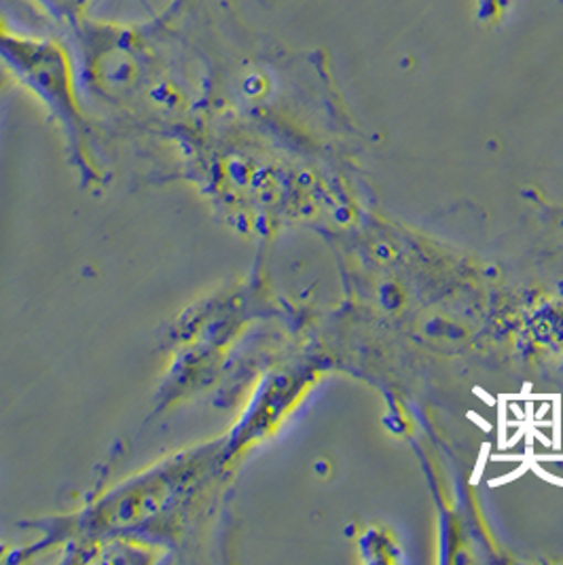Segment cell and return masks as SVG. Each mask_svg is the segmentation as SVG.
I'll use <instances>...</instances> for the list:
<instances>
[{
  "instance_id": "obj_3",
  "label": "cell",
  "mask_w": 563,
  "mask_h": 565,
  "mask_svg": "<svg viewBox=\"0 0 563 565\" xmlns=\"http://www.w3.org/2000/svg\"><path fill=\"white\" fill-rule=\"evenodd\" d=\"M45 18L62 26H78L92 0H30Z\"/></svg>"
},
{
  "instance_id": "obj_4",
  "label": "cell",
  "mask_w": 563,
  "mask_h": 565,
  "mask_svg": "<svg viewBox=\"0 0 563 565\" xmlns=\"http://www.w3.org/2000/svg\"><path fill=\"white\" fill-rule=\"evenodd\" d=\"M517 0H477L475 18L484 28H498L507 22Z\"/></svg>"
},
{
  "instance_id": "obj_1",
  "label": "cell",
  "mask_w": 563,
  "mask_h": 565,
  "mask_svg": "<svg viewBox=\"0 0 563 565\" xmlns=\"http://www.w3.org/2000/svg\"><path fill=\"white\" fill-rule=\"evenodd\" d=\"M227 462L225 438L172 454L75 513L36 521L39 539L24 548V559L62 546L71 551L103 546L177 551L184 536L198 527L202 514H208L210 489Z\"/></svg>"
},
{
  "instance_id": "obj_2",
  "label": "cell",
  "mask_w": 563,
  "mask_h": 565,
  "mask_svg": "<svg viewBox=\"0 0 563 565\" xmlns=\"http://www.w3.org/2000/svg\"><path fill=\"white\" fill-rule=\"evenodd\" d=\"M0 66L45 106L66 140L81 184H100L104 170L96 154V136L85 117L77 77L64 47L50 39L13 32L0 22Z\"/></svg>"
},
{
  "instance_id": "obj_5",
  "label": "cell",
  "mask_w": 563,
  "mask_h": 565,
  "mask_svg": "<svg viewBox=\"0 0 563 565\" xmlns=\"http://www.w3.org/2000/svg\"><path fill=\"white\" fill-rule=\"evenodd\" d=\"M7 83H9V75H7V71L0 66V96H2L4 87H7Z\"/></svg>"
}]
</instances>
